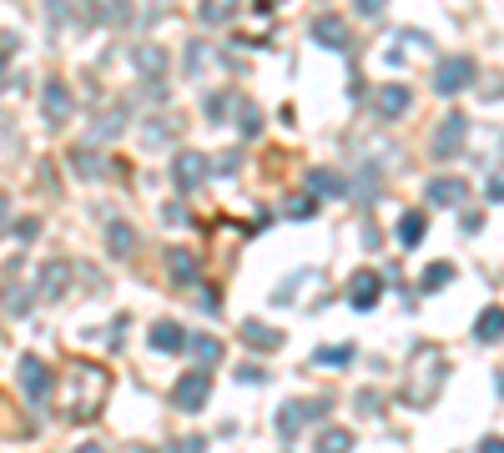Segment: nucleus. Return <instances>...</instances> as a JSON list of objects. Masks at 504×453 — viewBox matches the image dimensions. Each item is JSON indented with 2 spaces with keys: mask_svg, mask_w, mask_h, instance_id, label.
<instances>
[{
  "mask_svg": "<svg viewBox=\"0 0 504 453\" xmlns=\"http://www.w3.org/2000/svg\"><path fill=\"white\" fill-rule=\"evenodd\" d=\"M111 398V373L101 368V363H66V373H61V408H66V418L71 423H91L101 418V408H106Z\"/></svg>",
  "mask_w": 504,
  "mask_h": 453,
  "instance_id": "f257e3e1",
  "label": "nucleus"
},
{
  "mask_svg": "<svg viewBox=\"0 0 504 453\" xmlns=\"http://www.w3.org/2000/svg\"><path fill=\"white\" fill-rule=\"evenodd\" d=\"M444 378H449V358L444 348L434 343H419L404 363V403L409 408H434L444 393Z\"/></svg>",
  "mask_w": 504,
  "mask_h": 453,
  "instance_id": "f03ea898",
  "label": "nucleus"
},
{
  "mask_svg": "<svg viewBox=\"0 0 504 453\" xmlns=\"http://www.w3.org/2000/svg\"><path fill=\"white\" fill-rule=\"evenodd\" d=\"M207 398H212V373H207V368H192V373L177 378V388H172L177 413H202Z\"/></svg>",
  "mask_w": 504,
  "mask_h": 453,
  "instance_id": "7ed1b4c3",
  "label": "nucleus"
},
{
  "mask_svg": "<svg viewBox=\"0 0 504 453\" xmlns=\"http://www.w3.org/2000/svg\"><path fill=\"white\" fill-rule=\"evenodd\" d=\"M328 398H298V403H283L278 408V438H298L303 423H318V418H328Z\"/></svg>",
  "mask_w": 504,
  "mask_h": 453,
  "instance_id": "20e7f679",
  "label": "nucleus"
},
{
  "mask_svg": "<svg viewBox=\"0 0 504 453\" xmlns=\"http://www.w3.org/2000/svg\"><path fill=\"white\" fill-rule=\"evenodd\" d=\"M20 388H26V398H31V403H46L51 393H56V378H51V368L35 358V353H26V358H20Z\"/></svg>",
  "mask_w": 504,
  "mask_h": 453,
  "instance_id": "39448f33",
  "label": "nucleus"
},
{
  "mask_svg": "<svg viewBox=\"0 0 504 453\" xmlns=\"http://www.w3.org/2000/svg\"><path fill=\"white\" fill-rule=\"evenodd\" d=\"M464 86H474V61L469 56H449V61H439V71H434V91L459 96Z\"/></svg>",
  "mask_w": 504,
  "mask_h": 453,
  "instance_id": "423d86ee",
  "label": "nucleus"
},
{
  "mask_svg": "<svg viewBox=\"0 0 504 453\" xmlns=\"http://www.w3.org/2000/svg\"><path fill=\"white\" fill-rule=\"evenodd\" d=\"M41 111H46V126H66L71 111H76L71 86H66V81H46V86H41Z\"/></svg>",
  "mask_w": 504,
  "mask_h": 453,
  "instance_id": "0eeeda50",
  "label": "nucleus"
},
{
  "mask_svg": "<svg viewBox=\"0 0 504 453\" xmlns=\"http://www.w3.org/2000/svg\"><path fill=\"white\" fill-rule=\"evenodd\" d=\"M172 182H177V191H197V187H202V182H207V157H202V152H177Z\"/></svg>",
  "mask_w": 504,
  "mask_h": 453,
  "instance_id": "6e6552de",
  "label": "nucleus"
},
{
  "mask_svg": "<svg viewBox=\"0 0 504 453\" xmlns=\"http://www.w3.org/2000/svg\"><path fill=\"white\" fill-rule=\"evenodd\" d=\"M313 41L323 51H348L353 46V35H348V20L343 16H333V11H323V16L313 20Z\"/></svg>",
  "mask_w": 504,
  "mask_h": 453,
  "instance_id": "1a4fd4ad",
  "label": "nucleus"
},
{
  "mask_svg": "<svg viewBox=\"0 0 504 453\" xmlns=\"http://www.w3.org/2000/svg\"><path fill=\"white\" fill-rule=\"evenodd\" d=\"M167 272H172L177 287H197L202 282V262L192 247H167Z\"/></svg>",
  "mask_w": 504,
  "mask_h": 453,
  "instance_id": "9d476101",
  "label": "nucleus"
},
{
  "mask_svg": "<svg viewBox=\"0 0 504 453\" xmlns=\"http://www.w3.org/2000/svg\"><path fill=\"white\" fill-rule=\"evenodd\" d=\"M131 61H137V71H142L146 86L161 91V76H167V51H161V46H137V51H131Z\"/></svg>",
  "mask_w": 504,
  "mask_h": 453,
  "instance_id": "9b49d317",
  "label": "nucleus"
},
{
  "mask_svg": "<svg viewBox=\"0 0 504 453\" xmlns=\"http://www.w3.org/2000/svg\"><path fill=\"white\" fill-rule=\"evenodd\" d=\"M378 293H383V277H378V272H353V282H348V302H353L358 313L374 308Z\"/></svg>",
  "mask_w": 504,
  "mask_h": 453,
  "instance_id": "f8f14e48",
  "label": "nucleus"
},
{
  "mask_svg": "<svg viewBox=\"0 0 504 453\" xmlns=\"http://www.w3.org/2000/svg\"><path fill=\"white\" fill-rule=\"evenodd\" d=\"M464 131H469L464 116H444L439 131H434V152H439V157H454L459 146H464Z\"/></svg>",
  "mask_w": 504,
  "mask_h": 453,
  "instance_id": "ddd939ff",
  "label": "nucleus"
},
{
  "mask_svg": "<svg viewBox=\"0 0 504 453\" xmlns=\"http://www.w3.org/2000/svg\"><path fill=\"white\" fill-rule=\"evenodd\" d=\"M374 106H378V116H383V121H398V116L409 111V86H378Z\"/></svg>",
  "mask_w": 504,
  "mask_h": 453,
  "instance_id": "4468645a",
  "label": "nucleus"
},
{
  "mask_svg": "<svg viewBox=\"0 0 504 453\" xmlns=\"http://www.w3.org/2000/svg\"><path fill=\"white\" fill-rule=\"evenodd\" d=\"M464 197H469V187H464L459 176H434V182H429V202L434 207H459Z\"/></svg>",
  "mask_w": 504,
  "mask_h": 453,
  "instance_id": "2eb2a0df",
  "label": "nucleus"
},
{
  "mask_svg": "<svg viewBox=\"0 0 504 453\" xmlns=\"http://www.w3.org/2000/svg\"><path fill=\"white\" fill-rule=\"evenodd\" d=\"M242 343L257 348V353H272V348H283V332L268 328V323H257V317H248V323H242Z\"/></svg>",
  "mask_w": 504,
  "mask_h": 453,
  "instance_id": "dca6fc26",
  "label": "nucleus"
},
{
  "mask_svg": "<svg viewBox=\"0 0 504 453\" xmlns=\"http://www.w3.org/2000/svg\"><path fill=\"white\" fill-rule=\"evenodd\" d=\"M66 282H71V262H46L41 267V277H35V293L41 297H61Z\"/></svg>",
  "mask_w": 504,
  "mask_h": 453,
  "instance_id": "f3484780",
  "label": "nucleus"
},
{
  "mask_svg": "<svg viewBox=\"0 0 504 453\" xmlns=\"http://www.w3.org/2000/svg\"><path fill=\"white\" fill-rule=\"evenodd\" d=\"M152 348H157V353H182V348H187L182 323H172V317H167V323H157V328H152Z\"/></svg>",
  "mask_w": 504,
  "mask_h": 453,
  "instance_id": "a211bd4d",
  "label": "nucleus"
},
{
  "mask_svg": "<svg viewBox=\"0 0 504 453\" xmlns=\"http://www.w3.org/2000/svg\"><path fill=\"white\" fill-rule=\"evenodd\" d=\"M237 16V0H197V20L202 26H227Z\"/></svg>",
  "mask_w": 504,
  "mask_h": 453,
  "instance_id": "6ab92c4d",
  "label": "nucleus"
},
{
  "mask_svg": "<svg viewBox=\"0 0 504 453\" xmlns=\"http://www.w3.org/2000/svg\"><path fill=\"white\" fill-rule=\"evenodd\" d=\"M106 247H111V257H131V252H137V232H131L126 222H111L106 227Z\"/></svg>",
  "mask_w": 504,
  "mask_h": 453,
  "instance_id": "aec40b11",
  "label": "nucleus"
},
{
  "mask_svg": "<svg viewBox=\"0 0 504 453\" xmlns=\"http://www.w3.org/2000/svg\"><path fill=\"white\" fill-rule=\"evenodd\" d=\"M474 338H479V343H500V338H504V308H489V313H479V323H474Z\"/></svg>",
  "mask_w": 504,
  "mask_h": 453,
  "instance_id": "412c9836",
  "label": "nucleus"
},
{
  "mask_svg": "<svg viewBox=\"0 0 504 453\" xmlns=\"http://www.w3.org/2000/svg\"><path fill=\"white\" fill-rule=\"evenodd\" d=\"M187 348L197 353V363H207V368H212V363H222V343L212 338V332H197V338H187Z\"/></svg>",
  "mask_w": 504,
  "mask_h": 453,
  "instance_id": "4be33fe9",
  "label": "nucleus"
},
{
  "mask_svg": "<svg viewBox=\"0 0 504 453\" xmlns=\"http://www.w3.org/2000/svg\"><path fill=\"white\" fill-rule=\"evenodd\" d=\"M308 191H313V197H338V191H343V176H333V172H308Z\"/></svg>",
  "mask_w": 504,
  "mask_h": 453,
  "instance_id": "5701e85b",
  "label": "nucleus"
},
{
  "mask_svg": "<svg viewBox=\"0 0 504 453\" xmlns=\"http://www.w3.org/2000/svg\"><path fill=\"white\" fill-rule=\"evenodd\" d=\"M424 237V212H409V217H398V247H413Z\"/></svg>",
  "mask_w": 504,
  "mask_h": 453,
  "instance_id": "b1692460",
  "label": "nucleus"
},
{
  "mask_svg": "<svg viewBox=\"0 0 504 453\" xmlns=\"http://www.w3.org/2000/svg\"><path fill=\"white\" fill-rule=\"evenodd\" d=\"M449 282H454V262H434L424 272V293H444Z\"/></svg>",
  "mask_w": 504,
  "mask_h": 453,
  "instance_id": "393cba45",
  "label": "nucleus"
},
{
  "mask_svg": "<svg viewBox=\"0 0 504 453\" xmlns=\"http://www.w3.org/2000/svg\"><path fill=\"white\" fill-rule=\"evenodd\" d=\"M318 449L348 453V449H353V433H348V428H323V433H318Z\"/></svg>",
  "mask_w": 504,
  "mask_h": 453,
  "instance_id": "a878e982",
  "label": "nucleus"
},
{
  "mask_svg": "<svg viewBox=\"0 0 504 453\" xmlns=\"http://www.w3.org/2000/svg\"><path fill=\"white\" fill-rule=\"evenodd\" d=\"M237 131H242V137H257V131H263V116H257L252 101H237Z\"/></svg>",
  "mask_w": 504,
  "mask_h": 453,
  "instance_id": "bb28decb",
  "label": "nucleus"
},
{
  "mask_svg": "<svg viewBox=\"0 0 504 453\" xmlns=\"http://www.w3.org/2000/svg\"><path fill=\"white\" fill-rule=\"evenodd\" d=\"M313 363H318V368H323V363H328V368H338V363H353V348H348V343H338V348H318Z\"/></svg>",
  "mask_w": 504,
  "mask_h": 453,
  "instance_id": "cd10ccee",
  "label": "nucleus"
},
{
  "mask_svg": "<svg viewBox=\"0 0 504 453\" xmlns=\"http://www.w3.org/2000/svg\"><path fill=\"white\" fill-rule=\"evenodd\" d=\"M71 167H76V176H86V182H91V176H101V161H96L91 152H81V146L71 152Z\"/></svg>",
  "mask_w": 504,
  "mask_h": 453,
  "instance_id": "c85d7f7f",
  "label": "nucleus"
},
{
  "mask_svg": "<svg viewBox=\"0 0 504 453\" xmlns=\"http://www.w3.org/2000/svg\"><path fill=\"white\" fill-rule=\"evenodd\" d=\"M318 212V202L313 197H293V202H287V217H298V222H308Z\"/></svg>",
  "mask_w": 504,
  "mask_h": 453,
  "instance_id": "c756f323",
  "label": "nucleus"
},
{
  "mask_svg": "<svg viewBox=\"0 0 504 453\" xmlns=\"http://www.w3.org/2000/svg\"><path fill=\"white\" fill-rule=\"evenodd\" d=\"M0 152H5V157H16V152H20V137L11 131V121H5V116H0Z\"/></svg>",
  "mask_w": 504,
  "mask_h": 453,
  "instance_id": "7c9ffc66",
  "label": "nucleus"
},
{
  "mask_svg": "<svg viewBox=\"0 0 504 453\" xmlns=\"http://www.w3.org/2000/svg\"><path fill=\"white\" fill-rule=\"evenodd\" d=\"M202 66H207V46H202V41H192V51H187V76H202Z\"/></svg>",
  "mask_w": 504,
  "mask_h": 453,
  "instance_id": "2f4dec72",
  "label": "nucleus"
},
{
  "mask_svg": "<svg viewBox=\"0 0 504 453\" xmlns=\"http://www.w3.org/2000/svg\"><path fill=\"white\" fill-rule=\"evenodd\" d=\"M353 5H358V16H383V5H389V0H353Z\"/></svg>",
  "mask_w": 504,
  "mask_h": 453,
  "instance_id": "473e14b6",
  "label": "nucleus"
},
{
  "mask_svg": "<svg viewBox=\"0 0 504 453\" xmlns=\"http://www.w3.org/2000/svg\"><path fill=\"white\" fill-rule=\"evenodd\" d=\"M126 5H131V0H106V20H126V16H131Z\"/></svg>",
  "mask_w": 504,
  "mask_h": 453,
  "instance_id": "72a5a7b5",
  "label": "nucleus"
},
{
  "mask_svg": "<svg viewBox=\"0 0 504 453\" xmlns=\"http://www.w3.org/2000/svg\"><path fill=\"white\" fill-rule=\"evenodd\" d=\"M237 161H242V157H237V152H227V157H217V172H222V176H232V172H237Z\"/></svg>",
  "mask_w": 504,
  "mask_h": 453,
  "instance_id": "f704fd0d",
  "label": "nucleus"
},
{
  "mask_svg": "<svg viewBox=\"0 0 504 453\" xmlns=\"http://www.w3.org/2000/svg\"><path fill=\"white\" fill-rule=\"evenodd\" d=\"M35 232H41V222H20V227H16V237H20V242H31Z\"/></svg>",
  "mask_w": 504,
  "mask_h": 453,
  "instance_id": "c9c22d12",
  "label": "nucleus"
},
{
  "mask_svg": "<svg viewBox=\"0 0 504 453\" xmlns=\"http://www.w3.org/2000/svg\"><path fill=\"white\" fill-rule=\"evenodd\" d=\"M358 408L363 413H378V393H358Z\"/></svg>",
  "mask_w": 504,
  "mask_h": 453,
  "instance_id": "e433bc0d",
  "label": "nucleus"
},
{
  "mask_svg": "<svg viewBox=\"0 0 504 453\" xmlns=\"http://www.w3.org/2000/svg\"><path fill=\"white\" fill-rule=\"evenodd\" d=\"M479 449H484V453H504V438H484Z\"/></svg>",
  "mask_w": 504,
  "mask_h": 453,
  "instance_id": "4c0bfd02",
  "label": "nucleus"
},
{
  "mask_svg": "<svg viewBox=\"0 0 504 453\" xmlns=\"http://www.w3.org/2000/svg\"><path fill=\"white\" fill-rule=\"evenodd\" d=\"M5 76H11V56L0 51V86H5Z\"/></svg>",
  "mask_w": 504,
  "mask_h": 453,
  "instance_id": "58836bf2",
  "label": "nucleus"
},
{
  "mask_svg": "<svg viewBox=\"0 0 504 453\" xmlns=\"http://www.w3.org/2000/svg\"><path fill=\"white\" fill-rule=\"evenodd\" d=\"M272 5H283V0H257V11H272Z\"/></svg>",
  "mask_w": 504,
  "mask_h": 453,
  "instance_id": "ea45409f",
  "label": "nucleus"
}]
</instances>
